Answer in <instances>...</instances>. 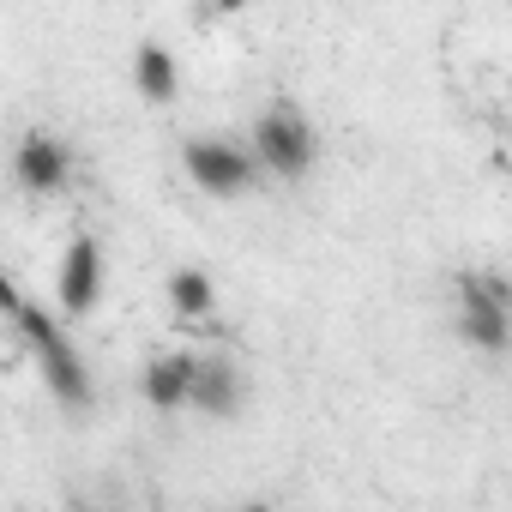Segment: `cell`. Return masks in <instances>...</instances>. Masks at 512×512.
I'll list each match as a JSON object with an SVG mask.
<instances>
[{"label":"cell","instance_id":"9","mask_svg":"<svg viewBox=\"0 0 512 512\" xmlns=\"http://www.w3.org/2000/svg\"><path fill=\"white\" fill-rule=\"evenodd\" d=\"M133 85H139L145 103H175V85H181L175 55H169L163 43H145V49L133 55Z\"/></svg>","mask_w":512,"mask_h":512},{"label":"cell","instance_id":"2","mask_svg":"<svg viewBox=\"0 0 512 512\" xmlns=\"http://www.w3.org/2000/svg\"><path fill=\"white\" fill-rule=\"evenodd\" d=\"M314 127H308V115L296 109V103H272L260 121H253V163L260 169H272V175H284V181H296V175H308L314 169Z\"/></svg>","mask_w":512,"mask_h":512},{"label":"cell","instance_id":"3","mask_svg":"<svg viewBox=\"0 0 512 512\" xmlns=\"http://www.w3.org/2000/svg\"><path fill=\"white\" fill-rule=\"evenodd\" d=\"M181 169L193 175L199 193H217V199H235L253 187L260 163H253L247 145H229V139H187L181 145Z\"/></svg>","mask_w":512,"mask_h":512},{"label":"cell","instance_id":"5","mask_svg":"<svg viewBox=\"0 0 512 512\" xmlns=\"http://www.w3.org/2000/svg\"><path fill=\"white\" fill-rule=\"evenodd\" d=\"M103 296V247L91 235H73L61 253V272H55V302L67 320H85Z\"/></svg>","mask_w":512,"mask_h":512},{"label":"cell","instance_id":"1","mask_svg":"<svg viewBox=\"0 0 512 512\" xmlns=\"http://www.w3.org/2000/svg\"><path fill=\"white\" fill-rule=\"evenodd\" d=\"M13 326L25 332V344H31V356H37V368H43V380H49V392H55L67 410H85V404H91V368H85L79 344L67 338V326H61L49 308H37L31 296H25V308L13 314Z\"/></svg>","mask_w":512,"mask_h":512},{"label":"cell","instance_id":"4","mask_svg":"<svg viewBox=\"0 0 512 512\" xmlns=\"http://www.w3.org/2000/svg\"><path fill=\"white\" fill-rule=\"evenodd\" d=\"M458 332H464V344H476L488 356L506 350L512 320H506V284L500 278H464L458 284Z\"/></svg>","mask_w":512,"mask_h":512},{"label":"cell","instance_id":"10","mask_svg":"<svg viewBox=\"0 0 512 512\" xmlns=\"http://www.w3.org/2000/svg\"><path fill=\"white\" fill-rule=\"evenodd\" d=\"M211 278L199 272V266H175L169 272V302H175V314H211Z\"/></svg>","mask_w":512,"mask_h":512},{"label":"cell","instance_id":"11","mask_svg":"<svg viewBox=\"0 0 512 512\" xmlns=\"http://www.w3.org/2000/svg\"><path fill=\"white\" fill-rule=\"evenodd\" d=\"M19 308H25V296H19V284H13L7 272H0V314H7V320H13Z\"/></svg>","mask_w":512,"mask_h":512},{"label":"cell","instance_id":"6","mask_svg":"<svg viewBox=\"0 0 512 512\" xmlns=\"http://www.w3.org/2000/svg\"><path fill=\"white\" fill-rule=\"evenodd\" d=\"M13 175H19L25 193H61L67 175H73V157H67L61 139L31 133V139H19V151H13Z\"/></svg>","mask_w":512,"mask_h":512},{"label":"cell","instance_id":"8","mask_svg":"<svg viewBox=\"0 0 512 512\" xmlns=\"http://www.w3.org/2000/svg\"><path fill=\"white\" fill-rule=\"evenodd\" d=\"M193 362L199 356H187V350H169V356H157V362H145V404L151 410H181L187 404V392H193Z\"/></svg>","mask_w":512,"mask_h":512},{"label":"cell","instance_id":"12","mask_svg":"<svg viewBox=\"0 0 512 512\" xmlns=\"http://www.w3.org/2000/svg\"><path fill=\"white\" fill-rule=\"evenodd\" d=\"M247 512H266V506H247Z\"/></svg>","mask_w":512,"mask_h":512},{"label":"cell","instance_id":"7","mask_svg":"<svg viewBox=\"0 0 512 512\" xmlns=\"http://www.w3.org/2000/svg\"><path fill=\"white\" fill-rule=\"evenodd\" d=\"M187 404L205 410V416H235V404H241V374H235V362L199 356V362H193V392H187Z\"/></svg>","mask_w":512,"mask_h":512}]
</instances>
